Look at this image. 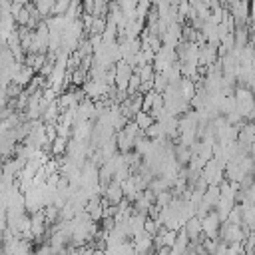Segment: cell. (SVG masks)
<instances>
[{
  "instance_id": "cell-1",
  "label": "cell",
  "mask_w": 255,
  "mask_h": 255,
  "mask_svg": "<svg viewBox=\"0 0 255 255\" xmlns=\"http://www.w3.org/2000/svg\"><path fill=\"white\" fill-rule=\"evenodd\" d=\"M131 243H133L137 255H147V253L155 251V249H153V235H149V233H145V231L137 233V235L131 239Z\"/></svg>"
},
{
  "instance_id": "cell-2",
  "label": "cell",
  "mask_w": 255,
  "mask_h": 255,
  "mask_svg": "<svg viewBox=\"0 0 255 255\" xmlns=\"http://www.w3.org/2000/svg\"><path fill=\"white\" fill-rule=\"evenodd\" d=\"M104 197L110 201V205H120V203L126 199V197H124V189H122V185H120V183H116V181H112V183H110V187L106 189Z\"/></svg>"
},
{
  "instance_id": "cell-3",
  "label": "cell",
  "mask_w": 255,
  "mask_h": 255,
  "mask_svg": "<svg viewBox=\"0 0 255 255\" xmlns=\"http://www.w3.org/2000/svg\"><path fill=\"white\" fill-rule=\"evenodd\" d=\"M237 203H235V199H227V197H221L219 199V203L215 205V213L219 215V219H221V223L223 221H227V217H229V213L233 211V207H235Z\"/></svg>"
},
{
  "instance_id": "cell-4",
  "label": "cell",
  "mask_w": 255,
  "mask_h": 255,
  "mask_svg": "<svg viewBox=\"0 0 255 255\" xmlns=\"http://www.w3.org/2000/svg\"><path fill=\"white\" fill-rule=\"evenodd\" d=\"M116 139H118V149H120V153H129V151H133V143H135L133 137L126 135L124 131H118V133H116Z\"/></svg>"
},
{
  "instance_id": "cell-5",
  "label": "cell",
  "mask_w": 255,
  "mask_h": 255,
  "mask_svg": "<svg viewBox=\"0 0 255 255\" xmlns=\"http://www.w3.org/2000/svg\"><path fill=\"white\" fill-rule=\"evenodd\" d=\"M131 205H133V213H143V215H147V213H149V209H151L155 203H153L149 197H145V193H141V195H139Z\"/></svg>"
},
{
  "instance_id": "cell-6",
  "label": "cell",
  "mask_w": 255,
  "mask_h": 255,
  "mask_svg": "<svg viewBox=\"0 0 255 255\" xmlns=\"http://www.w3.org/2000/svg\"><path fill=\"white\" fill-rule=\"evenodd\" d=\"M221 199V191H219V185H209L205 195H203V203H207L211 209H215V205L219 203Z\"/></svg>"
},
{
  "instance_id": "cell-7",
  "label": "cell",
  "mask_w": 255,
  "mask_h": 255,
  "mask_svg": "<svg viewBox=\"0 0 255 255\" xmlns=\"http://www.w3.org/2000/svg\"><path fill=\"white\" fill-rule=\"evenodd\" d=\"M36 4V10H38V14H40V18L42 20H46V18H50L52 16V10H54V0H38V2H34Z\"/></svg>"
},
{
  "instance_id": "cell-8",
  "label": "cell",
  "mask_w": 255,
  "mask_h": 255,
  "mask_svg": "<svg viewBox=\"0 0 255 255\" xmlns=\"http://www.w3.org/2000/svg\"><path fill=\"white\" fill-rule=\"evenodd\" d=\"M133 122L139 126V129H143V131H145L147 128H151V126L155 124V118H153L149 112H139V114L133 118Z\"/></svg>"
},
{
  "instance_id": "cell-9",
  "label": "cell",
  "mask_w": 255,
  "mask_h": 255,
  "mask_svg": "<svg viewBox=\"0 0 255 255\" xmlns=\"http://www.w3.org/2000/svg\"><path fill=\"white\" fill-rule=\"evenodd\" d=\"M145 221H147V215H143V213H133V215L129 217V225H131V229H133L135 235L145 229ZM135 235H133V237H135Z\"/></svg>"
},
{
  "instance_id": "cell-10",
  "label": "cell",
  "mask_w": 255,
  "mask_h": 255,
  "mask_svg": "<svg viewBox=\"0 0 255 255\" xmlns=\"http://www.w3.org/2000/svg\"><path fill=\"white\" fill-rule=\"evenodd\" d=\"M133 74H137V76L141 78V82H153V78H155L157 72H155L153 64H147V66H143V68H135Z\"/></svg>"
},
{
  "instance_id": "cell-11",
  "label": "cell",
  "mask_w": 255,
  "mask_h": 255,
  "mask_svg": "<svg viewBox=\"0 0 255 255\" xmlns=\"http://www.w3.org/2000/svg\"><path fill=\"white\" fill-rule=\"evenodd\" d=\"M167 88H169V80L163 74H155V78H153V90L159 92V94H163Z\"/></svg>"
},
{
  "instance_id": "cell-12",
  "label": "cell",
  "mask_w": 255,
  "mask_h": 255,
  "mask_svg": "<svg viewBox=\"0 0 255 255\" xmlns=\"http://www.w3.org/2000/svg\"><path fill=\"white\" fill-rule=\"evenodd\" d=\"M70 0H56L54 4V10H52V16H66V12L70 10Z\"/></svg>"
},
{
  "instance_id": "cell-13",
  "label": "cell",
  "mask_w": 255,
  "mask_h": 255,
  "mask_svg": "<svg viewBox=\"0 0 255 255\" xmlns=\"http://www.w3.org/2000/svg\"><path fill=\"white\" fill-rule=\"evenodd\" d=\"M122 131H124L126 135H129V137H133V139H135V137H139V135L143 133V129H139V126H137L133 120H129V122H128V126H126Z\"/></svg>"
},
{
  "instance_id": "cell-14",
  "label": "cell",
  "mask_w": 255,
  "mask_h": 255,
  "mask_svg": "<svg viewBox=\"0 0 255 255\" xmlns=\"http://www.w3.org/2000/svg\"><path fill=\"white\" fill-rule=\"evenodd\" d=\"M173 199H175V197H173V193H171V189H169V191H163V193H159V195L155 197V205H159V207L163 209V207H167Z\"/></svg>"
},
{
  "instance_id": "cell-15",
  "label": "cell",
  "mask_w": 255,
  "mask_h": 255,
  "mask_svg": "<svg viewBox=\"0 0 255 255\" xmlns=\"http://www.w3.org/2000/svg\"><path fill=\"white\" fill-rule=\"evenodd\" d=\"M227 223H231V225H241V223H243L241 205H235V207H233V211H231L229 217H227Z\"/></svg>"
},
{
  "instance_id": "cell-16",
  "label": "cell",
  "mask_w": 255,
  "mask_h": 255,
  "mask_svg": "<svg viewBox=\"0 0 255 255\" xmlns=\"http://www.w3.org/2000/svg\"><path fill=\"white\" fill-rule=\"evenodd\" d=\"M30 18H32V12L26 8V4H24V10L16 16V24H18V28H24V26H28V22H30Z\"/></svg>"
},
{
  "instance_id": "cell-17",
  "label": "cell",
  "mask_w": 255,
  "mask_h": 255,
  "mask_svg": "<svg viewBox=\"0 0 255 255\" xmlns=\"http://www.w3.org/2000/svg\"><path fill=\"white\" fill-rule=\"evenodd\" d=\"M219 191H221V197H227V199H235V193H237V191L231 187V183H229L227 179L219 185Z\"/></svg>"
},
{
  "instance_id": "cell-18",
  "label": "cell",
  "mask_w": 255,
  "mask_h": 255,
  "mask_svg": "<svg viewBox=\"0 0 255 255\" xmlns=\"http://www.w3.org/2000/svg\"><path fill=\"white\" fill-rule=\"evenodd\" d=\"M56 129H58V137L72 139V128H70V126H66V124H56Z\"/></svg>"
},
{
  "instance_id": "cell-19",
  "label": "cell",
  "mask_w": 255,
  "mask_h": 255,
  "mask_svg": "<svg viewBox=\"0 0 255 255\" xmlns=\"http://www.w3.org/2000/svg\"><path fill=\"white\" fill-rule=\"evenodd\" d=\"M100 225H102V229H104V231H108V233H110V231H114V229H116V225H118V223H116V219H114V217H104V219L100 221Z\"/></svg>"
},
{
  "instance_id": "cell-20",
  "label": "cell",
  "mask_w": 255,
  "mask_h": 255,
  "mask_svg": "<svg viewBox=\"0 0 255 255\" xmlns=\"http://www.w3.org/2000/svg\"><path fill=\"white\" fill-rule=\"evenodd\" d=\"M177 12H179V16H183V18L187 20V16H189V12H191V2H187V0L179 2V6H177Z\"/></svg>"
},
{
  "instance_id": "cell-21",
  "label": "cell",
  "mask_w": 255,
  "mask_h": 255,
  "mask_svg": "<svg viewBox=\"0 0 255 255\" xmlns=\"http://www.w3.org/2000/svg\"><path fill=\"white\" fill-rule=\"evenodd\" d=\"M249 20H251V24H255V2H251V10H249Z\"/></svg>"
},
{
  "instance_id": "cell-22",
  "label": "cell",
  "mask_w": 255,
  "mask_h": 255,
  "mask_svg": "<svg viewBox=\"0 0 255 255\" xmlns=\"http://www.w3.org/2000/svg\"><path fill=\"white\" fill-rule=\"evenodd\" d=\"M30 255H36V251H34V253H30Z\"/></svg>"
}]
</instances>
